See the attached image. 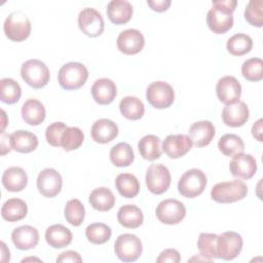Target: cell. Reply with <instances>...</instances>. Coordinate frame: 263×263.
Masks as SVG:
<instances>
[{
    "label": "cell",
    "mask_w": 263,
    "mask_h": 263,
    "mask_svg": "<svg viewBox=\"0 0 263 263\" xmlns=\"http://www.w3.org/2000/svg\"><path fill=\"white\" fill-rule=\"evenodd\" d=\"M84 140L82 130L77 126H68L61 138V147L65 151H72L78 149Z\"/></svg>",
    "instance_id": "60d3db41"
},
{
    "label": "cell",
    "mask_w": 263,
    "mask_h": 263,
    "mask_svg": "<svg viewBox=\"0 0 263 263\" xmlns=\"http://www.w3.org/2000/svg\"><path fill=\"white\" fill-rule=\"evenodd\" d=\"M112 234L111 228L104 223L89 224L85 229L87 240L95 245H103L107 242Z\"/></svg>",
    "instance_id": "ab89813d"
},
{
    "label": "cell",
    "mask_w": 263,
    "mask_h": 263,
    "mask_svg": "<svg viewBox=\"0 0 263 263\" xmlns=\"http://www.w3.org/2000/svg\"><path fill=\"white\" fill-rule=\"evenodd\" d=\"M227 50L230 54L241 57L249 53L253 47L252 38L243 33H237L227 40Z\"/></svg>",
    "instance_id": "e575fe53"
},
{
    "label": "cell",
    "mask_w": 263,
    "mask_h": 263,
    "mask_svg": "<svg viewBox=\"0 0 263 263\" xmlns=\"http://www.w3.org/2000/svg\"><path fill=\"white\" fill-rule=\"evenodd\" d=\"M57 262L59 263H67V262H78L81 263L82 262V258L80 257L79 253H77L76 251H66L60 254V256L57 258Z\"/></svg>",
    "instance_id": "bcb514c9"
},
{
    "label": "cell",
    "mask_w": 263,
    "mask_h": 263,
    "mask_svg": "<svg viewBox=\"0 0 263 263\" xmlns=\"http://www.w3.org/2000/svg\"><path fill=\"white\" fill-rule=\"evenodd\" d=\"M213 7L206 14L209 29L215 34H224L233 26V11L236 8V0H215Z\"/></svg>",
    "instance_id": "6da1fadb"
},
{
    "label": "cell",
    "mask_w": 263,
    "mask_h": 263,
    "mask_svg": "<svg viewBox=\"0 0 263 263\" xmlns=\"http://www.w3.org/2000/svg\"><path fill=\"white\" fill-rule=\"evenodd\" d=\"M232 176L240 179H251L257 172V161L254 156L247 153H238L233 156L229 163Z\"/></svg>",
    "instance_id": "2e32d148"
},
{
    "label": "cell",
    "mask_w": 263,
    "mask_h": 263,
    "mask_svg": "<svg viewBox=\"0 0 263 263\" xmlns=\"http://www.w3.org/2000/svg\"><path fill=\"white\" fill-rule=\"evenodd\" d=\"M206 183V176L201 170L191 168L186 171L179 179L178 191L186 198H194L203 192Z\"/></svg>",
    "instance_id": "5b68a950"
},
{
    "label": "cell",
    "mask_w": 263,
    "mask_h": 263,
    "mask_svg": "<svg viewBox=\"0 0 263 263\" xmlns=\"http://www.w3.org/2000/svg\"><path fill=\"white\" fill-rule=\"evenodd\" d=\"M10 148L20 153H30L38 147V138L35 134L20 129L8 136Z\"/></svg>",
    "instance_id": "603a6c76"
},
{
    "label": "cell",
    "mask_w": 263,
    "mask_h": 263,
    "mask_svg": "<svg viewBox=\"0 0 263 263\" xmlns=\"http://www.w3.org/2000/svg\"><path fill=\"white\" fill-rule=\"evenodd\" d=\"M146 99L155 109L168 108L175 100L174 88L164 81L152 82L146 89Z\"/></svg>",
    "instance_id": "ba28073f"
},
{
    "label": "cell",
    "mask_w": 263,
    "mask_h": 263,
    "mask_svg": "<svg viewBox=\"0 0 263 263\" xmlns=\"http://www.w3.org/2000/svg\"><path fill=\"white\" fill-rule=\"evenodd\" d=\"M143 251L141 239L132 233L120 234L114 242V252L119 260L134 262L140 258Z\"/></svg>",
    "instance_id": "52a82bcc"
},
{
    "label": "cell",
    "mask_w": 263,
    "mask_h": 263,
    "mask_svg": "<svg viewBox=\"0 0 263 263\" xmlns=\"http://www.w3.org/2000/svg\"><path fill=\"white\" fill-rule=\"evenodd\" d=\"M1 181L7 191L20 192L26 188L28 184V176L24 168L20 166H11L4 171Z\"/></svg>",
    "instance_id": "d4e9b609"
},
{
    "label": "cell",
    "mask_w": 263,
    "mask_h": 263,
    "mask_svg": "<svg viewBox=\"0 0 263 263\" xmlns=\"http://www.w3.org/2000/svg\"><path fill=\"white\" fill-rule=\"evenodd\" d=\"M21 76L29 86L39 89L49 82L50 72L48 67L42 61L31 59L22 65Z\"/></svg>",
    "instance_id": "277c9868"
},
{
    "label": "cell",
    "mask_w": 263,
    "mask_h": 263,
    "mask_svg": "<svg viewBox=\"0 0 263 263\" xmlns=\"http://www.w3.org/2000/svg\"><path fill=\"white\" fill-rule=\"evenodd\" d=\"M88 78L87 68L79 62L64 64L58 73V81L66 90H75L82 87Z\"/></svg>",
    "instance_id": "7a4b0ae2"
},
{
    "label": "cell",
    "mask_w": 263,
    "mask_h": 263,
    "mask_svg": "<svg viewBox=\"0 0 263 263\" xmlns=\"http://www.w3.org/2000/svg\"><path fill=\"white\" fill-rule=\"evenodd\" d=\"M90 205L99 212H108L115 204V196L107 187H99L91 191L88 197Z\"/></svg>",
    "instance_id": "f546056e"
},
{
    "label": "cell",
    "mask_w": 263,
    "mask_h": 263,
    "mask_svg": "<svg viewBox=\"0 0 263 263\" xmlns=\"http://www.w3.org/2000/svg\"><path fill=\"white\" fill-rule=\"evenodd\" d=\"M217 98L225 105L239 101L241 96V85L233 76H224L220 78L216 85Z\"/></svg>",
    "instance_id": "9a60e30c"
},
{
    "label": "cell",
    "mask_w": 263,
    "mask_h": 263,
    "mask_svg": "<svg viewBox=\"0 0 263 263\" xmlns=\"http://www.w3.org/2000/svg\"><path fill=\"white\" fill-rule=\"evenodd\" d=\"M28 213L27 203L21 198H10L6 200L1 208V216L8 222H17L23 220Z\"/></svg>",
    "instance_id": "4dcf8cb0"
},
{
    "label": "cell",
    "mask_w": 263,
    "mask_h": 263,
    "mask_svg": "<svg viewBox=\"0 0 263 263\" xmlns=\"http://www.w3.org/2000/svg\"><path fill=\"white\" fill-rule=\"evenodd\" d=\"M117 48L124 54H137L139 53L144 45V35L137 29H126L122 31L117 37Z\"/></svg>",
    "instance_id": "5bb4252c"
},
{
    "label": "cell",
    "mask_w": 263,
    "mask_h": 263,
    "mask_svg": "<svg viewBox=\"0 0 263 263\" xmlns=\"http://www.w3.org/2000/svg\"><path fill=\"white\" fill-rule=\"evenodd\" d=\"M22 96L20 84L12 78H3L0 80V99L3 103L11 105L18 102Z\"/></svg>",
    "instance_id": "8d00e7d4"
},
{
    "label": "cell",
    "mask_w": 263,
    "mask_h": 263,
    "mask_svg": "<svg viewBox=\"0 0 263 263\" xmlns=\"http://www.w3.org/2000/svg\"><path fill=\"white\" fill-rule=\"evenodd\" d=\"M181 260L180 253L175 249H166L162 251L156 259L157 263H178Z\"/></svg>",
    "instance_id": "f6af8a7d"
},
{
    "label": "cell",
    "mask_w": 263,
    "mask_h": 263,
    "mask_svg": "<svg viewBox=\"0 0 263 263\" xmlns=\"http://www.w3.org/2000/svg\"><path fill=\"white\" fill-rule=\"evenodd\" d=\"M31 22L23 11H13L4 21L5 36L14 42L26 40L31 33Z\"/></svg>",
    "instance_id": "8992f818"
},
{
    "label": "cell",
    "mask_w": 263,
    "mask_h": 263,
    "mask_svg": "<svg viewBox=\"0 0 263 263\" xmlns=\"http://www.w3.org/2000/svg\"><path fill=\"white\" fill-rule=\"evenodd\" d=\"M63 186V179L61 174L52 168L47 167L42 170L37 177V188L38 191L47 198L57 196Z\"/></svg>",
    "instance_id": "4fadbf2b"
},
{
    "label": "cell",
    "mask_w": 263,
    "mask_h": 263,
    "mask_svg": "<svg viewBox=\"0 0 263 263\" xmlns=\"http://www.w3.org/2000/svg\"><path fill=\"white\" fill-rule=\"evenodd\" d=\"M141 156L149 161L158 159L162 154L161 140L155 135H146L138 143Z\"/></svg>",
    "instance_id": "f1b7e54d"
},
{
    "label": "cell",
    "mask_w": 263,
    "mask_h": 263,
    "mask_svg": "<svg viewBox=\"0 0 263 263\" xmlns=\"http://www.w3.org/2000/svg\"><path fill=\"white\" fill-rule=\"evenodd\" d=\"M78 26L81 32L88 37H98L105 29L102 14L91 7H86L79 12Z\"/></svg>",
    "instance_id": "7c38bea8"
},
{
    "label": "cell",
    "mask_w": 263,
    "mask_h": 263,
    "mask_svg": "<svg viewBox=\"0 0 263 263\" xmlns=\"http://www.w3.org/2000/svg\"><path fill=\"white\" fill-rule=\"evenodd\" d=\"M111 162L117 167H125L133 163L135 154L132 146L127 143L121 142L113 146L109 153Z\"/></svg>",
    "instance_id": "d6a6232c"
},
{
    "label": "cell",
    "mask_w": 263,
    "mask_h": 263,
    "mask_svg": "<svg viewBox=\"0 0 263 263\" xmlns=\"http://www.w3.org/2000/svg\"><path fill=\"white\" fill-rule=\"evenodd\" d=\"M218 148L225 156H234L243 152L245 143L242 139L235 134H226L219 139Z\"/></svg>",
    "instance_id": "d590c367"
},
{
    "label": "cell",
    "mask_w": 263,
    "mask_h": 263,
    "mask_svg": "<svg viewBox=\"0 0 263 263\" xmlns=\"http://www.w3.org/2000/svg\"><path fill=\"white\" fill-rule=\"evenodd\" d=\"M67 127L68 126L66 125V123L62 121H58L49 124L45 132V138L47 143L53 147H60L62 135Z\"/></svg>",
    "instance_id": "ee69618b"
},
{
    "label": "cell",
    "mask_w": 263,
    "mask_h": 263,
    "mask_svg": "<svg viewBox=\"0 0 263 263\" xmlns=\"http://www.w3.org/2000/svg\"><path fill=\"white\" fill-rule=\"evenodd\" d=\"M119 110L123 117L128 120L141 119L145 113V107L143 102L133 96L124 97L119 103Z\"/></svg>",
    "instance_id": "836d02e7"
},
{
    "label": "cell",
    "mask_w": 263,
    "mask_h": 263,
    "mask_svg": "<svg viewBox=\"0 0 263 263\" xmlns=\"http://www.w3.org/2000/svg\"><path fill=\"white\" fill-rule=\"evenodd\" d=\"M11 240L16 249L27 251L34 249L39 241L38 230L30 225H23L13 229Z\"/></svg>",
    "instance_id": "d6986e66"
},
{
    "label": "cell",
    "mask_w": 263,
    "mask_h": 263,
    "mask_svg": "<svg viewBox=\"0 0 263 263\" xmlns=\"http://www.w3.org/2000/svg\"><path fill=\"white\" fill-rule=\"evenodd\" d=\"M263 62L259 58H251L241 65V74L252 82H258L263 78Z\"/></svg>",
    "instance_id": "b9f144b4"
},
{
    "label": "cell",
    "mask_w": 263,
    "mask_h": 263,
    "mask_svg": "<svg viewBox=\"0 0 263 263\" xmlns=\"http://www.w3.org/2000/svg\"><path fill=\"white\" fill-rule=\"evenodd\" d=\"M262 125H263V120H262V118H260L252 126V135L259 142L263 141V139H262V130H263Z\"/></svg>",
    "instance_id": "c3c4849f"
},
{
    "label": "cell",
    "mask_w": 263,
    "mask_h": 263,
    "mask_svg": "<svg viewBox=\"0 0 263 263\" xmlns=\"http://www.w3.org/2000/svg\"><path fill=\"white\" fill-rule=\"evenodd\" d=\"M21 113L24 121L29 125H39L46 116L44 105L36 99L27 100L22 106Z\"/></svg>",
    "instance_id": "484cf974"
},
{
    "label": "cell",
    "mask_w": 263,
    "mask_h": 263,
    "mask_svg": "<svg viewBox=\"0 0 263 263\" xmlns=\"http://www.w3.org/2000/svg\"><path fill=\"white\" fill-rule=\"evenodd\" d=\"M91 96L96 103L108 105L114 101L117 96L116 84L109 78H100L91 86Z\"/></svg>",
    "instance_id": "44dd1931"
},
{
    "label": "cell",
    "mask_w": 263,
    "mask_h": 263,
    "mask_svg": "<svg viewBox=\"0 0 263 263\" xmlns=\"http://www.w3.org/2000/svg\"><path fill=\"white\" fill-rule=\"evenodd\" d=\"M117 220L121 226L135 229L143 224L144 215L142 210L137 205L125 204L119 208L117 213Z\"/></svg>",
    "instance_id": "83f0119b"
},
{
    "label": "cell",
    "mask_w": 263,
    "mask_h": 263,
    "mask_svg": "<svg viewBox=\"0 0 263 263\" xmlns=\"http://www.w3.org/2000/svg\"><path fill=\"white\" fill-rule=\"evenodd\" d=\"M171 3V0H147V4L156 12H163L167 10Z\"/></svg>",
    "instance_id": "7dc6e473"
},
{
    "label": "cell",
    "mask_w": 263,
    "mask_h": 263,
    "mask_svg": "<svg viewBox=\"0 0 263 263\" xmlns=\"http://www.w3.org/2000/svg\"><path fill=\"white\" fill-rule=\"evenodd\" d=\"M91 138L100 144H107L114 140L118 135L117 124L107 118H101L93 122L90 129Z\"/></svg>",
    "instance_id": "7402d4cb"
},
{
    "label": "cell",
    "mask_w": 263,
    "mask_h": 263,
    "mask_svg": "<svg viewBox=\"0 0 263 263\" xmlns=\"http://www.w3.org/2000/svg\"><path fill=\"white\" fill-rule=\"evenodd\" d=\"M155 214L161 223L175 225L185 218L186 208L183 202L174 198H167L158 203Z\"/></svg>",
    "instance_id": "30bf717a"
},
{
    "label": "cell",
    "mask_w": 263,
    "mask_h": 263,
    "mask_svg": "<svg viewBox=\"0 0 263 263\" xmlns=\"http://www.w3.org/2000/svg\"><path fill=\"white\" fill-rule=\"evenodd\" d=\"M115 186L119 194L125 198H134L140 192V183L136 176L122 173L115 179Z\"/></svg>",
    "instance_id": "1f68e13d"
},
{
    "label": "cell",
    "mask_w": 263,
    "mask_h": 263,
    "mask_svg": "<svg viewBox=\"0 0 263 263\" xmlns=\"http://www.w3.org/2000/svg\"><path fill=\"white\" fill-rule=\"evenodd\" d=\"M245 20L252 26L261 28L263 26V1L251 0L245 9Z\"/></svg>",
    "instance_id": "7bdbcfd3"
},
{
    "label": "cell",
    "mask_w": 263,
    "mask_h": 263,
    "mask_svg": "<svg viewBox=\"0 0 263 263\" xmlns=\"http://www.w3.org/2000/svg\"><path fill=\"white\" fill-rule=\"evenodd\" d=\"M64 215L69 224L72 226H79L82 224L85 217L84 205L77 198L70 199L65 205Z\"/></svg>",
    "instance_id": "f35d334b"
},
{
    "label": "cell",
    "mask_w": 263,
    "mask_h": 263,
    "mask_svg": "<svg viewBox=\"0 0 263 263\" xmlns=\"http://www.w3.org/2000/svg\"><path fill=\"white\" fill-rule=\"evenodd\" d=\"M107 16L115 25H124L133 16V5L126 0H112L107 5Z\"/></svg>",
    "instance_id": "cb8c5ba5"
},
{
    "label": "cell",
    "mask_w": 263,
    "mask_h": 263,
    "mask_svg": "<svg viewBox=\"0 0 263 263\" xmlns=\"http://www.w3.org/2000/svg\"><path fill=\"white\" fill-rule=\"evenodd\" d=\"M222 120L224 124L230 127L242 126L250 117V111L247 104L242 101L226 105L222 110Z\"/></svg>",
    "instance_id": "e0dca14e"
},
{
    "label": "cell",
    "mask_w": 263,
    "mask_h": 263,
    "mask_svg": "<svg viewBox=\"0 0 263 263\" xmlns=\"http://www.w3.org/2000/svg\"><path fill=\"white\" fill-rule=\"evenodd\" d=\"M72 232L61 224H53L45 231V240L53 249H62L72 242Z\"/></svg>",
    "instance_id": "4316f807"
},
{
    "label": "cell",
    "mask_w": 263,
    "mask_h": 263,
    "mask_svg": "<svg viewBox=\"0 0 263 263\" xmlns=\"http://www.w3.org/2000/svg\"><path fill=\"white\" fill-rule=\"evenodd\" d=\"M189 137L192 144L197 147L208 146L215 137V126L209 120H199L194 123L189 128Z\"/></svg>",
    "instance_id": "ffe728a7"
},
{
    "label": "cell",
    "mask_w": 263,
    "mask_h": 263,
    "mask_svg": "<svg viewBox=\"0 0 263 263\" xmlns=\"http://www.w3.org/2000/svg\"><path fill=\"white\" fill-rule=\"evenodd\" d=\"M242 237L234 231H226L218 235L217 254L219 259L226 261L233 260L238 256L242 249Z\"/></svg>",
    "instance_id": "8fae6325"
},
{
    "label": "cell",
    "mask_w": 263,
    "mask_h": 263,
    "mask_svg": "<svg viewBox=\"0 0 263 263\" xmlns=\"http://www.w3.org/2000/svg\"><path fill=\"white\" fill-rule=\"evenodd\" d=\"M192 145V141L187 135H168L162 143V150L170 158L176 159L187 154Z\"/></svg>",
    "instance_id": "ac0fdd59"
},
{
    "label": "cell",
    "mask_w": 263,
    "mask_h": 263,
    "mask_svg": "<svg viewBox=\"0 0 263 263\" xmlns=\"http://www.w3.org/2000/svg\"><path fill=\"white\" fill-rule=\"evenodd\" d=\"M171 173L168 168L161 163L151 164L146 172V186L153 194L164 193L171 185Z\"/></svg>",
    "instance_id": "9c48e42d"
},
{
    "label": "cell",
    "mask_w": 263,
    "mask_h": 263,
    "mask_svg": "<svg viewBox=\"0 0 263 263\" xmlns=\"http://www.w3.org/2000/svg\"><path fill=\"white\" fill-rule=\"evenodd\" d=\"M248 194V186L238 179L217 183L211 190V197L219 203H231L243 199Z\"/></svg>",
    "instance_id": "3957f363"
},
{
    "label": "cell",
    "mask_w": 263,
    "mask_h": 263,
    "mask_svg": "<svg viewBox=\"0 0 263 263\" xmlns=\"http://www.w3.org/2000/svg\"><path fill=\"white\" fill-rule=\"evenodd\" d=\"M217 238L218 235L215 233L202 232L199 234L197 240V248L199 250L200 256L208 259L209 261H213L215 258H218Z\"/></svg>",
    "instance_id": "74e56055"
}]
</instances>
